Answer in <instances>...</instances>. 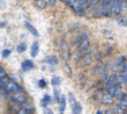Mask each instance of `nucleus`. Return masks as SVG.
Segmentation results:
<instances>
[{"label":"nucleus","mask_w":127,"mask_h":114,"mask_svg":"<svg viewBox=\"0 0 127 114\" xmlns=\"http://www.w3.org/2000/svg\"><path fill=\"white\" fill-rule=\"evenodd\" d=\"M127 1H120V0H114L111 3V14L112 15H119L123 11L127 10Z\"/></svg>","instance_id":"1"},{"label":"nucleus","mask_w":127,"mask_h":114,"mask_svg":"<svg viewBox=\"0 0 127 114\" xmlns=\"http://www.w3.org/2000/svg\"><path fill=\"white\" fill-rule=\"evenodd\" d=\"M88 5H89V0H76L72 8L77 15H84V11L88 10Z\"/></svg>","instance_id":"2"},{"label":"nucleus","mask_w":127,"mask_h":114,"mask_svg":"<svg viewBox=\"0 0 127 114\" xmlns=\"http://www.w3.org/2000/svg\"><path fill=\"white\" fill-rule=\"evenodd\" d=\"M11 101L18 102V103L22 105V103H25V102H27V95H26L23 91L12 92V94H11Z\"/></svg>","instance_id":"3"},{"label":"nucleus","mask_w":127,"mask_h":114,"mask_svg":"<svg viewBox=\"0 0 127 114\" xmlns=\"http://www.w3.org/2000/svg\"><path fill=\"white\" fill-rule=\"evenodd\" d=\"M4 90H5L7 92H11V94H12V92H18V91H23L22 87L18 84V83H15L14 80H8L7 84H5V88H4Z\"/></svg>","instance_id":"4"},{"label":"nucleus","mask_w":127,"mask_h":114,"mask_svg":"<svg viewBox=\"0 0 127 114\" xmlns=\"http://www.w3.org/2000/svg\"><path fill=\"white\" fill-rule=\"evenodd\" d=\"M100 102H101V105H104V106H111V105L115 102V97L114 95H110V94H107L105 92L104 94V97L100 99Z\"/></svg>","instance_id":"5"},{"label":"nucleus","mask_w":127,"mask_h":114,"mask_svg":"<svg viewBox=\"0 0 127 114\" xmlns=\"http://www.w3.org/2000/svg\"><path fill=\"white\" fill-rule=\"evenodd\" d=\"M78 48H80V52H81V53H84V55H88V52L91 50V44H89V41H88V40L81 41L80 45H78Z\"/></svg>","instance_id":"6"},{"label":"nucleus","mask_w":127,"mask_h":114,"mask_svg":"<svg viewBox=\"0 0 127 114\" xmlns=\"http://www.w3.org/2000/svg\"><path fill=\"white\" fill-rule=\"evenodd\" d=\"M34 68V62L31 61V60H25V61L22 62V71L23 72H27L30 69H32Z\"/></svg>","instance_id":"7"},{"label":"nucleus","mask_w":127,"mask_h":114,"mask_svg":"<svg viewBox=\"0 0 127 114\" xmlns=\"http://www.w3.org/2000/svg\"><path fill=\"white\" fill-rule=\"evenodd\" d=\"M25 27H26L27 30H29V31L31 33L32 35H34V37H39V33H38V30L35 29L32 25H30L29 22H25Z\"/></svg>","instance_id":"8"},{"label":"nucleus","mask_w":127,"mask_h":114,"mask_svg":"<svg viewBox=\"0 0 127 114\" xmlns=\"http://www.w3.org/2000/svg\"><path fill=\"white\" fill-rule=\"evenodd\" d=\"M118 107H119L120 110H127V94L122 98V99L118 101Z\"/></svg>","instance_id":"9"},{"label":"nucleus","mask_w":127,"mask_h":114,"mask_svg":"<svg viewBox=\"0 0 127 114\" xmlns=\"http://www.w3.org/2000/svg\"><path fill=\"white\" fill-rule=\"evenodd\" d=\"M10 109H11V112H14V113H20V110H22V105L18 103V102H14V101H12Z\"/></svg>","instance_id":"10"},{"label":"nucleus","mask_w":127,"mask_h":114,"mask_svg":"<svg viewBox=\"0 0 127 114\" xmlns=\"http://www.w3.org/2000/svg\"><path fill=\"white\" fill-rule=\"evenodd\" d=\"M72 113H73V114H80V113H83V106H81L78 102H74V103H73V107H72Z\"/></svg>","instance_id":"11"},{"label":"nucleus","mask_w":127,"mask_h":114,"mask_svg":"<svg viewBox=\"0 0 127 114\" xmlns=\"http://www.w3.org/2000/svg\"><path fill=\"white\" fill-rule=\"evenodd\" d=\"M92 61H93V57L92 56H84V58H83V67H89L91 64H92Z\"/></svg>","instance_id":"12"},{"label":"nucleus","mask_w":127,"mask_h":114,"mask_svg":"<svg viewBox=\"0 0 127 114\" xmlns=\"http://www.w3.org/2000/svg\"><path fill=\"white\" fill-rule=\"evenodd\" d=\"M38 52H39V44L38 42H34V44H32V46H31L30 53H31L32 57H35V56H38Z\"/></svg>","instance_id":"13"},{"label":"nucleus","mask_w":127,"mask_h":114,"mask_svg":"<svg viewBox=\"0 0 127 114\" xmlns=\"http://www.w3.org/2000/svg\"><path fill=\"white\" fill-rule=\"evenodd\" d=\"M104 92H105V91H104V88H99L97 91L95 92V95H93V98H95L96 101H100L101 98L104 97Z\"/></svg>","instance_id":"14"},{"label":"nucleus","mask_w":127,"mask_h":114,"mask_svg":"<svg viewBox=\"0 0 127 114\" xmlns=\"http://www.w3.org/2000/svg\"><path fill=\"white\" fill-rule=\"evenodd\" d=\"M49 103H51V98H50V95H45V97L42 98V101H41V106H42V107H46Z\"/></svg>","instance_id":"15"},{"label":"nucleus","mask_w":127,"mask_h":114,"mask_svg":"<svg viewBox=\"0 0 127 114\" xmlns=\"http://www.w3.org/2000/svg\"><path fill=\"white\" fill-rule=\"evenodd\" d=\"M125 95H126V92L123 91V90H122V87H120V88H118V91L115 92V95H114V97H115V99H116V101H119V99H122V98L125 97Z\"/></svg>","instance_id":"16"},{"label":"nucleus","mask_w":127,"mask_h":114,"mask_svg":"<svg viewBox=\"0 0 127 114\" xmlns=\"http://www.w3.org/2000/svg\"><path fill=\"white\" fill-rule=\"evenodd\" d=\"M43 61H45V62H49V64H51V65H56L57 62H58V60H57L54 56H49V57H46Z\"/></svg>","instance_id":"17"},{"label":"nucleus","mask_w":127,"mask_h":114,"mask_svg":"<svg viewBox=\"0 0 127 114\" xmlns=\"http://www.w3.org/2000/svg\"><path fill=\"white\" fill-rule=\"evenodd\" d=\"M35 3H37L38 8H41V10H43V8L47 7V1H46V0H35Z\"/></svg>","instance_id":"18"},{"label":"nucleus","mask_w":127,"mask_h":114,"mask_svg":"<svg viewBox=\"0 0 127 114\" xmlns=\"http://www.w3.org/2000/svg\"><path fill=\"white\" fill-rule=\"evenodd\" d=\"M26 49H27V45H26V42H20L19 45H18V48H16L18 53H23V52H26Z\"/></svg>","instance_id":"19"},{"label":"nucleus","mask_w":127,"mask_h":114,"mask_svg":"<svg viewBox=\"0 0 127 114\" xmlns=\"http://www.w3.org/2000/svg\"><path fill=\"white\" fill-rule=\"evenodd\" d=\"M51 84H53V87H58L61 84V79L58 76H53L51 77Z\"/></svg>","instance_id":"20"},{"label":"nucleus","mask_w":127,"mask_h":114,"mask_svg":"<svg viewBox=\"0 0 127 114\" xmlns=\"http://www.w3.org/2000/svg\"><path fill=\"white\" fill-rule=\"evenodd\" d=\"M104 113L105 114H118V113H120V109L119 107H111V109L105 110Z\"/></svg>","instance_id":"21"},{"label":"nucleus","mask_w":127,"mask_h":114,"mask_svg":"<svg viewBox=\"0 0 127 114\" xmlns=\"http://www.w3.org/2000/svg\"><path fill=\"white\" fill-rule=\"evenodd\" d=\"M88 37H89V33L88 31H84V33H81V34L77 37V40L81 42V41H84V40H88Z\"/></svg>","instance_id":"22"},{"label":"nucleus","mask_w":127,"mask_h":114,"mask_svg":"<svg viewBox=\"0 0 127 114\" xmlns=\"http://www.w3.org/2000/svg\"><path fill=\"white\" fill-rule=\"evenodd\" d=\"M115 62H116L118 65H122V64H125V62H126V57L123 56V55L118 56V58H116V61H115Z\"/></svg>","instance_id":"23"},{"label":"nucleus","mask_w":127,"mask_h":114,"mask_svg":"<svg viewBox=\"0 0 127 114\" xmlns=\"http://www.w3.org/2000/svg\"><path fill=\"white\" fill-rule=\"evenodd\" d=\"M118 23H119L120 26H127V18H126V16L118 18Z\"/></svg>","instance_id":"24"},{"label":"nucleus","mask_w":127,"mask_h":114,"mask_svg":"<svg viewBox=\"0 0 127 114\" xmlns=\"http://www.w3.org/2000/svg\"><path fill=\"white\" fill-rule=\"evenodd\" d=\"M64 72L66 73V76H68V77L72 76V69H70V67H69L68 64H65V67H64Z\"/></svg>","instance_id":"25"},{"label":"nucleus","mask_w":127,"mask_h":114,"mask_svg":"<svg viewBox=\"0 0 127 114\" xmlns=\"http://www.w3.org/2000/svg\"><path fill=\"white\" fill-rule=\"evenodd\" d=\"M99 4V0H89V5H88V10H91V8H95L96 5Z\"/></svg>","instance_id":"26"},{"label":"nucleus","mask_w":127,"mask_h":114,"mask_svg":"<svg viewBox=\"0 0 127 114\" xmlns=\"http://www.w3.org/2000/svg\"><path fill=\"white\" fill-rule=\"evenodd\" d=\"M60 91H58V88H54V101L56 102H60Z\"/></svg>","instance_id":"27"},{"label":"nucleus","mask_w":127,"mask_h":114,"mask_svg":"<svg viewBox=\"0 0 127 114\" xmlns=\"http://www.w3.org/2000/svg\"><path fill=\"white\" fill-rule=\"evenodd\" d=\"M65 106H66V102H60L58 112H60V113H64V112H65Z\"/></svg>","instance_id":"28"},{"label":"nucleus","mask_w":127,"mask_h":114,"mask_svg":"<svg viewBox=\"0 0 127 114\" xmlns=\"http://www.w3.org/2000/svg\"><path fill=\"white\" fill-rule=\"evenodd\" d=\"M103 71H104V65H103V64H97V67L95 68V71H93V72H95V73H96V72H100V73H101Z\"/></svg>","instance_id":"29"},{"label":"nucleus","mask_w":127,"mask_h":114,"mask_svg":"<svg viewBox=\"0 0 127 114\" xmlns=\"http://www.w3.org/2000/svg\"><path fill=\"white\" fill-rule=\"evenodd\" d=\"M65 58L66 60H70V50H69L68 46H66V44H65Z\"/></svg>","instance_id":"30"},{"label":"nucleus","mask_w":127,"mask_h":114,"mask_svg":"<svg viewBox=\"0 0 127 114\" xmlns=\"http://www.w3.org/2000/svg\"><path fill=\"white\" fill-rule=\"evenodd\" d=\"M10 55H11V50H10V49H4V50L1 52V57H4V58H7Z\"/></svg>","instance_id":"31"},{"label":"nucleus","mask_w":127,"mask_h":114,"mask_svg":"<svg viewBox=\"0 0 127 114\" xmlns=\"http://www.w3.org/2000/svg\"><path fill=\"white\" fill-rule=\"evenodd\" d=\"M38 86L41 87V88H46V86H47V83L45 82L43 79H41V80H38Z\"/></svg>","instance_id":"32"},{"label":"nucleus","mask_w":127,"mask_h":114,"mask_svg":"<svg viewBox=\"0 0 127 114\" xmlns=\"http://www.w3.org/2000/svg\"><path fill=\"white\" fill-rule=\"evenodd\" d=\"M84 58V53H78V55H77V57H76V58H74V61H76V62H80L81 61V60H83Z\"/></svg>","instance_id":"33"},{"label":"nucleus","mask_w":127,"mask_h":114,"mask_svg":"<svg viewBox=\"0 0 127 114\" xmlns=\"http://www.w3.org/2000/svg\"><path fill=\"white\" fill-rule=\"evenodd\" d=\"M100 79L103 80V82H107L108 76H107V72H105V71H103V72H101V75H100Z\"/></svg>","instance_id":"34"},{"label":"nucleus","mask_w":127,"mask_h":114,"mask_svg":"<svg viewBox=\"0 0 127 114\" xmlns=\"http://www.w3.org/2000/svg\"><path fill=\"white\" fill-rule=\"evenodd\" d=\"M103 57H104V55H103L101 52H97V53L95 55V60H101Z\"/></svg>","instance_id":"35"},{"label":"nucleus","mask_w":127,"mask_h":114,"mask_svg":"<svg viewBox=\"0 0 127 114\" xmlns=\"http://www.w3.org/2000/svg\"><path fill=\"white\" fill-rule=\"evenodd\" d=\"M68 98H69V101L72 102V105L74 103V102H76V99H74V95L72 94V92H69V95H68Z\"/></svg>","instance_id":"36"},{"label":"nucleus","mask_w":127,"mask_h":114,"mask_svg":"<svg viewBox=\"0 0 127 114\" xmlns=\"http://www.w3.org/2000/svg\"><path fill=\"white\" fill-rule=\"evenodd\" d=\"M5 75H7V72H5V71H4V68H3L1 65H0V77L5 76Z\"/></svg>","instance_id":"37"},{"label":"nucleus","mask_w":127,"mask_h":114,"mask_svg":"<svg viewBox=\"0 0 127 114\" xmlns=\"http://www.w3.org/2000/svg\"><path fill=\"white\" fill-rule=\"evenodd\" d=\"M5 3H4V0H0V10H5Z\"/></svg>","instance_id":"38"},{"label":"nucleus","mask_w":127,"mask_h":114,"mask_svg":"<svg viewBox=\"0 0 127 114\" xmlns=\"http://www.w3.org/2000/svg\"><path fill=\"white\" fill-rule=\"evenodd\" d=\"M74 1H76V0H66V4L72 8V7H73V4H74Z\"/></svg>","instance_id":"39"},{"label":"nucleus","mask_w":127,"mask_h":114,"mask_svg":"<svg viewBox=\"0 0 127 114\" xmlns=\"http://www.w3.org/2000/svg\"><path fill=\"white\" fill-rule=\"evenodd\" d=\"M47 1V5H56L57 0H46Z\"/></svg>","instance_id":"40"},{"label":"nucleus","mask_w":127,"mask_h":114,"mask_svg":"<svg viewBox=\"0 0 127 114\" xmlns=\"http://www.w3.org/2000/svg\"><path fill=\"white\" fill-rule=\"evenodd\" d=\"M46 114H53V110H50V109H46V110H43Z\"/></svg>","instance_id":"41"},{"label":"nucleus","mask_w":127,"mask_h":114,"mask_svg":"<svg viewBox=\"0 0 127 114\" xmlns=\"http://www.w3.org/2000/svg\"><path fill=\"white\" fill-rule=\"evenodd\" d=\"M4 26H5V23H4V22H0V29L4 27Z\"/></svg>","instance_id":"42"},{"label":"nucleus","mask_w":127,"mask_h":114,"mask_svg":"<svg viewBox=\"0 0 127 114\" xmlns=\"http://www.w3.org/2000/svg\"><path fill=\"white\" fill-rule=\"evenodd\" d=\"M103 1H104V3H112L114 0H103Z\"/></svg>","instance_id":"43"},{"label":"nucleus","mask_w":127,"mask_h":114,"mask_svg":"<svg viewBox=\"0 0 127 114\" xmlns=\"http://www.w3.org/2000/svg\"><path fill=\"white\" fill-rule=\"evenodd\" d=\"M60 1H62V3H66V0H60Z\"/></svg>","instance_id":"44"},{"label":"nucleus","mask_w":127,"mask_h":114,"mask_svg":"<svg viewBox=\"0 0 127 114\" xmlns=\"http://www.w3.org/2000/svg\"><path fill=\"white\" fill-rule=\"evenodd\" d=\"M120 1H127V0H120Z\"/></svg>","instance_id":"45"},{"label":"nucleus","mask_w":127,"mask_h":114,"mask_svg":"<svg viewBox=\"0 0 127 114\" xmlns=\"http://www.w3.org/2000/svg\"><path fill=\"white\" fill-rule=\"evenodd\" d=\"M126 112H127V110H126Z\"/></svg>","instance_id":"46"}]
</instances>
